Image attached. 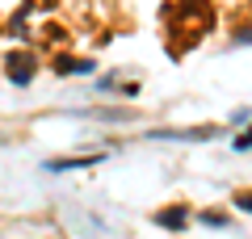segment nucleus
<instances>
[{"label": "nucleus", "mask_w": 252, "mask_h": 239, "mask_svg": "<svg viewBox=\"0 0 252 239\" xmlns=\"http://www.w3.org/2000/svg\"><path fill=\"white\" fill-rule=\"evenodd\" d=\"M93 63H84V59H59V76H80V71H89Z\"/></svg>", "instance_id": "4"}, {"label": "nucleus", "mask_w": 252, "mask_h": 239, "mask_svg": "<svg viewBox=\"0 0 252 239\" xmlns=\"http://www.w3.org/2000/svg\"><path fill=\"white\" fill-rule=\"evenodd\" d=\"M156 222H160V227H168V231H181L189 222V210H181V206H172V210H160L156 214Z\"/></svg>", "instance_id": "3"}, {"label": "nucleus", "mask_w": 252, "mask_h": 239, "mask_svg": "<svg viewBox=\"0 0 252 239\" xmlns=\"http://www.w3.org/2000/svg\"><path fill=\"white\" fill-rule=\"evenodd\" d=\"M0 143H4V139H0Z\"/></svg>", "instance_id": "7"}, {"label": "nucleus", "mask_w": 252, "mask_h": 239, "mask_svg": "<svg viewBox=\"0 0 252 239\" xmlns=\"http://www.w3.org/2000/svg\"><path fill=\"white\" fill-rule=\"evenodd\" d=\"M235 42H252V26H244V30H235Z\"/></svg>", "instance_id": "6"}, {"label": "nucleus", "mask_w": 252, "mask_h": 239, "mask_svg": "<svg viewBox=\"0 0 252 239\" xmlns=\"http://www.w3.org/2000/svg\"><path fill=\"white\" fill-rule=\"evenodd\" d=\"M4 67H9V80L13 84H30V76H34V55L30 51H13V55H4Z\"/></svg>", "instance_id": "1"}, {"label": "nucleus", "mask_w": 252, "mask_h": 239, "mask_svg": "<svg viewBox=\"0 0 252 239\" xmlns=\"http://www.w3.org/2000/svg\"><path fill=\"white\" fill-rule=\"evenodd\" d=\"M235 206H240V210H248V214H252V193H235Z\"/></svg>", "instance_id": "5"}, {"label": "nucleus", "mask_w": 252, "mask_h": 239, "mask_svg": "<svg viewBox=\"0 0 252 239\" xmlns=\"http://www.w3.org/2000/svg\"><path fill=\"white\" fill-rule=\"evenodd\" d=\"M105 155H67V159H46V172H76V168H97Z\"/></svg>", "instance_id": "2"}]
</instances>
